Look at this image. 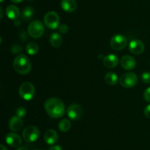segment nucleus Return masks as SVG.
<instances>
[{
	"label": "nucleus",
	"mask_w": 150,
	"mask_h": 150,
	"mask_svg": "<svg viewBox=\"0 0 150 150\" xmlns=\"http://www.w3.org/2000/svg\"><path fill=\"white\" fill-rule=\"evenodd\" d=\"M44 107L48 116L54 119L62 117L65 112L64 102L55 97L48 99L44 104Z\"/></svg>",
	"instance_id": "f257e3e1"
},
{
	"label": "nucleus",
	"mask_w": 150,
	"mask_h": 150,
	"mask_svg": "<svg viewBox=\"0 0 150 150\" xmlns=\"http://www.w3.org/2000/svg\"><path fill=\"white\" fill-rule=\"evenodd\" d=\"M15 71L20 74H27L31 71L32 65L29 59L25 54H21L15 58L13 61Z\"/></svg>",
	"instance_id": "f03ea898"
},
{
	"label": "nucleus",
	"mask_w": 150,
	"mask_h": 150,
	"mask_svg": "<svg viewBox=\"0 0 150 150\" xmlns=\"http://www.w3.org/2000/svg\"><path fill=\"white\" fill-rule=\"evenodd\" d=\"M19 95L23 99L29 101L35 94V88L33 84L30 82H24L19 87Z\"/></svg>",
	"instance_id": "7ed1b4c3"
},
{
	"label": "nucleus",
	"mask_w": 150,
	"mask_h": 150,
	"mask_svg": "<svg viewBox=\"0 0 150 150\" xmlns=\"http://www.w3.org/2000/svg\"><path fill=\"white\" fill-rule=\"evenodd\" d=\"M45 28L40 21H33L28 26V34L33 38H39L43 35Z\"/></svg>",
	"instance_id": "20e7f679"
},
{
	"label": "nucleus",
	"mask_w": 150,
	"mask_h": 150,
	"mask_svg": "<svg viewBox=\"0 0 150 150\" xmlns=\"http://www.w3.org/2000/svg\"><path fill=\"white\" fill-rule=\"evenodd\" d=\"M22 135H23V140L26 142L32 143L38 139L40 136V130L37 126L31 125L24 128Z\"/></svg>",
	"instance_id": "39448f33"
},
{
	"label": "nucleus",
	"mask_w": 150,
	"mask_h": 150,
	"mask_svg": "<svg viewBox=\"0 0 150 150\" xmlns=\"http://www.w3.org/2000/svg\"><path fill=\"white\" fill-rule=\"evenodd\" d=\"M44 24L49 29H57L59 26V16L54 11L48 12L44 16Z\"/></svg>",
	"instance_id": "423d86ee"
},
{
	"label": "nucleus",
	"mask_w": 150,
	"mask_h": 150,
	"mask_svg": "<svg viewBox=\"0 0 150 150\" xmlns=\"http://www.w3.org/2000/svg\"><path fill=\"white\" fill-rule=\"evenodd\" d=\"M120 83L122 87L126 88H130L134 87L138 82L137 75L133 72L124 74L120 79Z\"/></svg>",
	"instance_id": "0eeeda50"
},
{
	"label": "nucleus",
	"mask_w": 150,
	"mask_h": 150,
	"mask_svg": "<svg viewBox=\"0 0 150 150\" xmlns=\"http://www.w3.org/2000/svg\"><path fill=\"white\" fill-rule=\"evenodd\" d=\"M127 44V38L125 35L117 34L111 38L110 46L115 51H120L125 48Z\"/></svg>",
	"instance_id": "6e6552de"
},
{
	"label": "nucleus",
	"mask_w": 150,
	"mask_h": 150,
	"mask_svg": "<svg viewBox=\"0 0 150 150\" xmlns=\"http://www.w3.org/2000/svg\"><path fill=\"white\" fill-rule=\"evenodd\" d=\"M83 114V109L79 104H72L67 110V115L71 120L76 121L81 119Z\"/></svg>",
	"instance_id": "1a4fd4ad"
},
{
	"label": "nucleus",
	"mask_w": 150,
	"mask_h": 150,
	"mask_svg": "<svg viewBox=\"0 0 150 150\" xmlns=\"http://www.w3.org/2000/svg\"><path fill=\"white\" fill-rule=\"evenodd\" d=\"M144 49L145 46L144 43L138 39L132 40L130 44H129V50H130V51L132 54H136V55L142 54L144 51Z\"/></svg>",
	"instance_id": "9d476101"
},
{
	"label": "nucleus",
	"mask_w": 150,
	"mask_h": 150,
	"mask_svg": "<svg viewBox=\"0 0 150 150\" xmlns=\"http://www.w3.org/2000/svg\"><path fill=\"white\" fill-rule=\"evenodd\" d=\"M122 67L127 71L133 70L136 66V61L133 57L130 55H125L120 60Z\"/></svg>",
	"instance_id": "9b49d317"
},
{
	"label": "nucleus",
	"mask_w": 150,
	"mask_h": 150,
	"mask_svg": "<svg viewBox=\"0 0 150 150\" xmlns=\"http://www.w3.org/2000/svg\"><path fill=\"white\" fill-rule=\"evenodd\" d=\"M23 126V121L21 118L14 116L10 119L9 128L13 132H19Z\"/></svg>",
	"instance_id": "f8f14e48"
},
{
	"label": "nucleus",
	"mask_w": 150,
	"mask_h": 150,
	"mask_svg": "<svg viewBox=\"0 0 150 150\" xmlns=\"http://www.w3.org/2000/svg\"><path fill=\"white\" fill-rule=\"evenodd\" d=\"M5 141L8 145L13 147H18L22 143V139L18 134L10 132L5 137Z\"/></svg>",
	"instance_id": "ddd939ff"
},
{
	"label": "nucleus",
	"mask_w": 150,
	"mask_h": 150,
	"mask_svg": "<svg viewBox=\"0 0 150 150\" xmlns=\"http://www.w3.org/2000/svg\"><path fill=\"white\" fill-rule=\"evenodd\" d=\"M103 63L104 66H105L108 69H113L115 68L119 63V58L117 55L114 54H108L103 57Z\"/></svg>",
	"instance_id": "4468645a"
},
{
	"label": "nucleus",
	"mask_w": 150,
	"mask_h": 150,
	"mask_svg": "<svg viewBox=\"0 0 150 150\" xmlns=\"http://www.w3.org/2000/svg\"><path fill=\"white\" fill-rule=\"evenodd\" d=\"M59 139L58 133L53 129H49L44 134V140L49 145H53L57 142Z\"/></svg>",
	"instance_id": "2eb2a0df"
},
{
	"label": "nucleus",
	"mask_w": 150,
	"mask_h": 150,
	"mask_svg": "<svg viewBox=\"0 0 150 150\" xmlns=\"http://www.w3.org/2000/svg\"><path fill=\"white\" fill-rule=\"evenodd\" d=\"M61 7L64 11L72 13L77 8V2L76 0H62Z\"/></svg>",
	"instance_id": "dca6fc26"
},
{
	"label": "nucleus",
	"mask_w": 150,
	"mask_h": 150,
	"mask_svg": "<svg viewBox=\"0 0 150 150\" xmlns=\"http://www.w3.org/2000/svg\"><path fill=\"white\" fill-rule=\"evenodd\" d=\"M6 15L11 20H17L20 16V11L16 5L10 4L6 8Z\"/></svg>",
	"instance_id": "f3484780"
},
{
	"label": "nucleus",
	"mask_w": 150,
	"mask_h": 150,
	"mask_svg": "<svg viewBox=\"0 0 150 150\" xmlns=\"http://www.w3.org/2000/svg\"><path fill=\"white\" fill-rule=\"evenodd\" d=\"M49 41L52 46L57 48V47H59L62 44V37L58 32H54L51 35Z\"/></svg>",
	"instance_id": "a211bd4d"
},
{
	"label": "nucleus",
	"mask_w": 150,
	"mask_h": 150,
	"mask_svg": "<svg viewBox=\"0 0 150 150\" xmlns=\"http://www.w3.org/2000/svg\"><path fill=\"white\" fill-rule=\"evenodd\" d=\"M34 13H35V10H34L33 7H31V6H27L22 10L21 17L23 20L29 21L33 17Z\"/></svg>",
	"instance_id": "6ab92c4d"
},
{
	"label": "nucleus",
	"mask_w": 150,
	"mask_h": 150,
	"mask_svg": "<svg viewBox=\"0 0 150 150\" xmlns=\"http://www.w3.org/2000/svg\"><path fill=\"white\" fill-rule=\"evenodd\" d=\"M118 76L114 72H108L105 76V81L108 85H115L118 82Z\"/></svg>",
	"instance_id": "aec40b11"
},
{
	"label": "nucleus",
	"mask_w": 150,
	"mask_h": 150,
	"mask_svg": "<svg viewBox=\"0 0 150 150\" xmlns=\"http://www.w3.org/2000/svg\"><path fill=\"white\" fill-rule=\"evenodd\" d=\"M59 129L62 132H66L69 131L71 128V123L68 119H62L60 121L58 124Z\"/></svg>",
	"instance_id": "412c9836"
},
{
	"label": "nucleus",
	"mask_w": 150,
	"mask_h": 150,
	"mask_svg": "<svg viewBox=\"0 0 150 150\" xmlns=\"http://www.w3.org/2000/svg\"><path fill=\"white\" fill-rule=\"evenodd\" d=\"M26 50L27 53L30 55H35V54H38L39 51V46L36 43L31 42L27 44L26 47Z\"/></svg>",
	"instance_id": "4be33fe9"
},
{
	"label": "nucleus",
	"mask_w": 150,
	"mask_h": 150,
	"mask_svg": "<svg viewBox=\"0 0 150 150\" xmlns=\"http://www.w3.org/2000/svg\"><path fill=\"white\" fill-rule=\"evenodd\" d=\"M16 116H18V117L20 118H24L25 116H26V110L25 107H18V108L16 109Z\"/></svg>",
	"instance_id": "5701e85b"
},
{
	"label": "nucleus",
	"mask_w": 150,
	"mask_h": 150,
	"mask_svg": "<svg viewBox=\"0 0 150 150\" xmlns=\"http://www.w3.org/2000/svg\"><path fill=\"white\" fill-rule=\"evenodd\" d=\"M142 79L144 83L149 84L150 83V72L145 71L142 74Z\"/></svg>",
	"instance_id": "b1692460"
},
{
	"label": "nucleus",
	"mask_w": 150,
	"mask_h": 150,
	"mask_svg": "<svg viewBox=\"0 0 150 150\" xmlns=\"http://www.w3.org/2000/svg\"><path fill=\"white\" fill-rule=\"evenodd\" d=\"M68 26L66 24H62L59 26V32L61 34H66L68 32Z\"/></svg>",
	"instance_id": "393cba45"
},
{
	"label": "nucleus",
	"mask_w": 150,
	"mask_h": 150,
	"mask_svg": "<svg viewBox=\"0 0 150 150\" xmlns=\"http://www.w3.org/2000/svg\"><path fill=\"white\" fill-rule=\"evenodd\" d=\"M144 98L145 101L147 102H150V87L146 88L144 93Z\"/></svg>",
	"instance_id": "a878e982"
},
{
	"label": "nucleus",
	"mask_w": 150,
	"mask_h": 150,
	"mask_svg": "<svg viewBox=\"0 0 150 150\" xmlns=\"http://www.w3.org/2000/svg\"><path fill=\"white\" fill-rule=\"evenodd\" d=\"M144 115L146 118L150 119V104L146 106L144 108Z\"/></svg>",
	"instance_id": "bb28decb"
},
{
	"label": "nucleus",
	"mask_w": 150,
	"mask_h": 150,
	"mask_svg": "<svg viewBox=\"0 0 150 150\" xmlns=\"http://www.w3.org/2000/svg\"><path fill=\"white\" fill-rule=\"evenodd\" d=\"M12 51H13V53L20 52V51H21V47L19 45L13 46V48H12Z\"/></svg>",
	"instance_id": "cd10ccee"
},
{
	"label": "nucleus",
	"mask_w": 150,
	"mask_h": 150,
	"mask_svg": "<svg viewBox=\"0 0 150 150\" xmlns=\"http://www.w3.org/2000/svg\"><path fill=\"white\" fill-rule=\"evenodd\" d=\"M48 150H62V149L59 145H54L50 147Z\"/></svg>",
	"instance_id": "c85d7f7f"
},
{
	"label": "nucleus",
	"mask_w": 150,
	"mask_h": 150,
	"mask_svg": "<svg viewBox=\"0 0 150 150\" xmlns=\"http://www.w3.org/2000/svg\"><path fill=\"white\" fill-rule=\"evenodd\" d=\"M16 150H29L27 148H26V147L24 146H22V147H19V148H18Z\"/></svg>",
	"instance_id": "c756f323"
},
{
	"label": "nucleus",
	"mask_w": 150,
	"mask_h": 150,
	"mask_svg": "<svg viewBox=\"0 0 150 150\" xmlns=\"http://www.w3.org/2000/svg\"><path fill=\"white\" fill-rule=\"evenodd\" d=\"M0 148H1V150H7V149L6 148L5 146H4L3 144H1V146H0Z\"/></svg>",
	"instance_id": "7c9ffc66"
},
{
	"label": "nucleus",
	"mask_w": 150,
	"mask_h": 150,
	"mask_svg": "<svg viewBox=\"0 0 150 150\" xmlns=\"http://www.w3.org/2000/svg\"><path fill=\"white\" fill-rule=\"evenodd\" d=\"M10 1H13V3H20V2H21L23 0H10Z\"/></svg>",
	"instance_id": "2f4dec72"
},
{
	"label": "nucleus",
	"mask_w": 150,
	"mask_h": 150,
	"mask_svg": "<svg viewBox=\"0 0 150 150\" xmlns=\"http://www.w3.org/2000/svg\"><path fill=\"white\" fill-rule=\"evenodd\" d=\"M0 12H1V19H2L3 12H2V8H1V7H0Z\"/></svg>",
	"instance_id": "473e14b6"
},
{
	"label": "nucleus",
	"mask_w": 150,
	"mask_h": 150,
	"mask_svg": "<svg viewBox=\"0 0 150 150\" xmlns=\"http://www.w3.org/2000/svg\"><path fill=\"white\" fill-rule=\"evenodd\" d=\"M0 1H1V2H3V1H4V0H0Z\"/></svg>",
	"instance_id": "72a5a7b5"
},
{
	"label": "nucleus",
	"mask_w": 150,
	"mask_h": 150,
	"mask_svg": "<svg viewBox=\"0 0 150 150\" xmlns=\"http://www.w3.org/2000/svg\"><path fill=\"white\" fill-rule=\"evenodd\" d=\"M35 150H41V149H35Z\"/></svg>",
	"instance_id": "f704fd0d"
}]
</instances>
